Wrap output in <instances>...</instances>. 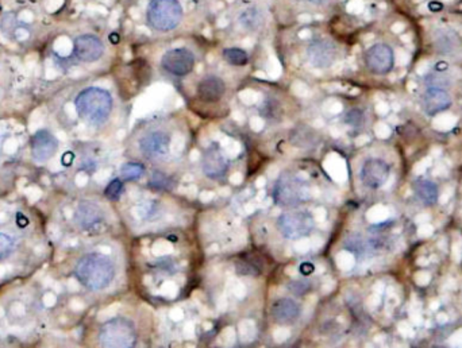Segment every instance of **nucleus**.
<instances>
[{
	"label": "nucleus",
	"mask_w": 462,
	"mask_h": 348,
	"mask_svg": "<svg viewBox=\"0 0 462 348\" xmlns=\"http://www.w3.org/2000/svg\"><path fill=\"white\" fill-rule=\"evenodd\" d=\"M77 281L89 290H103L115 277V266L113 261L101 252L84 255L75 267Z\"/></svg>",
	"instance_id": "1"
},
{
	"label": "nucleus",
	"mask_w": 462,
	"mask_h": 348,
	"mask_svg": "<svg viewBox=\"0 0 462 348\" xmlns=\"http://www.w3.org/2000/svg\"><path fill=\"white\" fill-rule=\"evenodd\" d=\"M79 116L92 126L103 124L113 111V98L108 91L91 86L82 91L75 100Z\"/></svg>",
	"instance_id": "2"
},
{
	"label": "nucleus",
	"mask_w": 462,
	"mask_h": 348,
	"mask_svg": "<svg viewBox=\"0 0 462 348\" xmlns=\"http://www.w3.org/2000/svg\"><path fill=\"white\" fill-rule=\"evenodd\" d=\"M146 19L150 27L157 32H172L183 19V7L179 0H150Z\"/></svg>",
	"instance_id": "3"
},
{
	"label": "nucleus",
	"mask_w": 462,
	"mask_h": 348,
	"mask_svg": "<svg viewBox=\"0 0 462 348\" xmlns=\"http://www.w3.org/2000/svg\"><path fill=\"white\" fill-rule=\"evenodd\" d=\"M99 342L103 347H134L137 343L136 327L124 317L111 318L103 324L99 332Z\"/></svg>",
	"instance_id": "4"
},
{
	"label": "nucleus",
	"mask_w": 462,
	"mask_h": 348,
	"mask_svg": "<svg viewBox=\"0 0 462 348\" xmlns=\"http://www.w3.org/2000/svg\"><path fill=\"white\" fill-rule=\"evenodd\" d=\"M309 198L307 183L288 173L281 174L274 188V199L278 205H297Z\"/></svg>",
	"instance_id": "5"
},
{
	"label": "nucleus",
	"mask_w": 462,
	"mask_h": 348,
	"mask_svg": "<svg viewBox=\"0 0 462 348\" xmlns=\"http://www.w3.org/2000/svg\"><path fill=\"white\" fill-rule=\"evenodd\" d=\"M278 230L287 239L307 236L314 228V219L307 211H292L278 217Z\"/></svg>",
	"instance_id": "6"
},
{
	"label": "nucleus",
	"mask_w": 462,
	"mask_h": 348,
	"mask_svg": "<svg viewBox=\"0 0 462 348\" xmlns=\"http://www.w3.org/2000/svg\"><path fill=\"white\" fill-rule=\"evenodd\" d=\"M307 61L314 67L326 69L330 67L337 60L338 49L334 42L326 38L314 39L306 50Z\"/></svg>",
	"instance_id": "7"
},
{
	"label": "nucleus",
	"mask_w": 462,
	"mask_h": 348,
	"mask_svg": "<svg viewBox=\"0 0 462 348\" xmlns=\"http://www.w3.org/2000/svg\"><path fill=\"white\" fill-rule=\"evenodd\" d=\"M161 67L173 76H187L195 67V56L186 48L168 50L161 58Z\"/></svg>",
	"instance_id": "8"
},
{
	"label": "nucleus",
	"mask_w": 462,
	"mask_h": 348,
	"mask_svg": "<svg viewBox=\"0 0 462 348\" xmlns=\"http://www.w3.org/2000/svg\"><path fill=\"white\" fill-rule=\"evenodd\" d=\"M366 67L375 75H387L394 65V50L387 44H376L364 56Z\"/></svg>",
	"instance_id": "9"
},
{
	"label": "nucleus",
	"mask_w": 462,
	"mask_h": 348,
	"mask_svg": "<svg viewBox=\"0 0 462 348\" xmlns=\"http://www.w3.org/2000/svg\"><path fill=\"white\" fill-rule=\"evenodd\" d=\"M391 174V167L380 158H369L366 160L359 172L361 183L369 189H380L384 183L388 181Z\"/></svg>",
	"instance_id": "10"
},
{
	"label": "nucleus",
	"mask_w": 462,
	"mask_h": 348,
	"mask_svg": "<svg viewBox=\"0 0 462 348\" xmlns=\"http://www.w3.org/2000/svg\"><path fill=\"white\" fill-rule=\"evenodd\" d=\"M171 136L162 131L146 134L139 141V151L148 160H161L169 154Z\"/></svg>",
	"instance_id": "11"
},
{
	"label": "nucleus",
	"mask_w": 462,
	"mask_h": 348,
	"mask_svg": "<svg viewBox=\"0 0 462 348\" xmlns=\"http://www.w3.org/2000/svg\"><path fill=\"white\" fill-rule=\"evenodd\" d=\"M73 53L83 63H95L102 58L104 45L101 38L92 34L79 35L73 42Z\"/></svg>",
	"instance_id": "12"
},
{
	"label": "nucleus",
	"mask_w": 462,
	"mask_h": 348,
	"mask_svg": "<svg viewBox=\"0 0 462 348\" xmlns=\"http://www.w3.org/2000/svg\"><path fill=\"white\" fill-rule=\"evenodd\" d=\"M30 149L33 160L44 164L49 161L58 150L57 138L48 130H38L30 141Z\"/></svg>",
	"instance_id": "13"
},
{
	"label": "nucleus",
	"mask_w": 462,
	"mask_h": 348,
	"mask_svg": "<svg viewBox=\"0 0 462 348\" xmlns=\"http://www.w3.org/2000/svg\"><path fill=\"white\" fill-rule=\"evenodd\" d=\"M422 108L428 116L438 115L450 108L451 98L445 88L428 86L422 95Z\"/></svg>",
	"instance_id": "14"
},
{
	"label": "nucleus",
	"mask_w": 462,
	"mask_h": 348,
	"mask_svg": "<svg viewBox=\"0 0 462 348\" xmlns=\"http://www.w3.org/2000/svg\"><path fill=\"white\" fill-rule=\"evenodd\" d=\"M76 220L83 230H94V228L102 226V223L104 221V214H103L102 208L96 202L86 200V201H82L77 207Z\"/></svg>",
	"instance_id": "15"
},
{
	"label": "nucleus",
	"mask_w": 462,
	"mask_h": 348,
	"mask_svg": "<svg viewBox=\"0 0 462 348\" xmlns=\"http://www.w3.org/2000/svg\"><path fill=\"white\" fill-rule=\"evenodd\" d=\"M302 314L300 305L291 299H278L271 305V315L278 324H292Z\"/></svg>",
	"instance_id": "16"
},
{
	"label": "nucleus",
	"mask_w": 462,
	"mask_h": 348,
	"mask_svg": "<svg viewBox=\"0 0 462 348\" xmlns=\"http://www.w3.org/2000/svg\"><path fill=\"white\" fill-rule=\"evenodd\" d=\"M202 167H203V173L208 179L218 180L223 177L227 172V161L221 153V150L217 149V148H210V149L205 150Z\"/></svg>",
	"instance_id": "17"
},
{
	"label": "nucleus",
	"mask_w": 462,
	"mask_h": 348,
	"mask_svg": "<svg viewBox=\"0 0 462 348\" xmlns=\"http://www.w3.org/2000/svg\"><path fill=\"white\" fill-rule=\"evenodd\" d=\"M226 94V84L218 76H205L198 84V96L205 103H217Z\"/></svg>",
	"instance_id": "18"
},
{
	"label": "nucleus",
	"mask_w": 462,
	"mask_h": 348,
	"mask_svg": "<svg viewBox=\"0 0 462 348\" xmlns=\"http://www.w3.org/2000/svg\"><path fill=\"white\" fill-rule=\"evenodd\" d=\"M412 188H413V193L416 195V198L425 205L431 207V205L437 204L438 198H439V189H438L437 183L426 180V179H419L413 183Z\"/></svg>",
	"instance_id": "19"
},
{
	"label": "nucleus",
	"mask_w": 462,
	"mask_h": 348,
	"mask_svg": "<svg viewBox=\"0 0 462 348\" xmlns=\"http://www.w3.org/2000/svg\"><path fill=\"white\" fill-rule=\"evenodd\" d=\"M434 44L437 50L442 54H453L461 46L458 35L447 29H441L435 33Z\"/></svg>",
	"instance_id": "20"
},
{
	"label": "nucleus",
	"mask_w": 462,
	"mask_h": 348,
	"mask_svg": "<svg viewBox=\"0 0 462 348\" xmlns=\"http://www.w3.org/2000/svg\"><path fill=\"white\" fill-rule=\"evenodd\" d=\"M262 20H264L262 13L257 7L245 8L243 11H240V17H238L240 27H243L245 30H249V32L257 30L261 26Z\"/></svg>",
	"instance_id": "21"
},
{
	"label": "nucleus",
	"mask_w": 462,
	"mask_h": 348,
	"mask_svg": "<svg viewBox=\"0 0 462 348\" xmlns=\"http://www.w3.org/2000/svg\"><path fill=\"white\" fill-rule=\"evenodd\" d=\"M174 185L176 183L171 176L165 174L164 172H158V170L153 172V174L149 180V188L157 192H169L173 189Z\"/></svg>",
	"instance_id": "22"
},
{
	"label": "nucleus",
	"mask_w": 462,
	"mask_h": 348,
	"mask_svg": "<svg viewBox=\"0 0 462 348\" xmlns=\"http://www.w3.org/2000/svg\"><path fill=\"white\" fill-rule=\"evenodd\" d=\"M223 58L229 65L243 67L249 63V54L240 48H227L223 50Z\"/></svg>",
	"instance_id": "23"
},
{
	"label": "nucleus",
	"mask_w": 462,
	"mask_h": 348,
	"mask_svg": "<svg viewBox=\"0 0 462 348\" xmlns=\"http://www.w3.org/2000/svg\"><path fill=\"white\" fill-rule=\"evenodd\" d=\"M145 173V165L139 162H126L120 166L122 181H137Z\"/></svg>",
	"instance_id": "24"
},
{
	"label": "nucleus",
	"mask_w": 462,
	"mask_h": 348,
	"mask_svg": "<svg viewBox=\"0 0 462 348\" xmlns=\"http://www.w3.org/2000/svg\"><path fill=\"white\" fill-rule=\"evenodd\" d=\"M123 193V181L120 179H115L105 186L104 196L110 201H118Z\"/></svg>",
	"instance_id": "25"
},
{
	"label": "nucleus",
	"mask_w": 462,
	"mask_h": 348,
	"mask_svg": "<svg viewBox=\"0 0 462 348\" xmlns=\"http://www.w3.org/2000/svg\"><path fill=\"white\" fill-rule=\"evenodd\" d=\"M15 250V242L14 239L7 235L0 232V261L7 259Z\"/></svg>",
	"instance_id": "26"
},
{
	"label": "nucleus",
	"mask_w": 462,
	"mask_h": 348,
	"mask_svg": "<svg viewBox=\"0 0 462 348\" xmlns=\"http://www.w3.org/2000/svg\"><path fill=\"white\" fill-rule=\"evenodd\" d=\"M17 17L11 13L6 14L0 20V30L6 37H14L17 30Z\"/></svg>",
	"instance_id": "27"
},
{
	"label": "nucleus",
	"mask_w": 462,
	"mask_h": 348,
	"mask_svg": "<svg viewBox=\"0 0 462 348\" xmlns=\"http://www.w3.org/2000/svg\"><path fill=\"white\" fill-rule=\"evenodd\" d=\"M364 120H365V116H364V112L359 110H352L345 116V122L347 124H350L352 127H359L364 123Z\"/></svg>",
	"instance_id": "28"
},
{
	"label": "nucleus",
	"mask_w": 462,
	"mask_h": 348,
	"mask_svg": "<svg viewBox=\"0 0 462 348\" xmlns=\"http://www.w3.org/2000/svg\"><path fill=\"white\" fill-rule=\"evenodd\" d=\"M309 289H311V283H309V281H306V280H297V281L290 283V290L293 295H297V296L308 293Z\"/></svg>",
	"instance_id": "29"
},
{
	"label": "nucleus",
	"mask_w": 462,
	"mask_h": 348,
	"mask_svg": "<svg viewBox=\"0 0 462 348\" xmlns=\"http://www.w3.org/2000/svg\"><path fill=\"white\" fill-rule=\"evenodd\" d=\"M18 19H19L20 22H23V23H32V22H33V19H34V15H33V13H32V11H29V10H25V11H22V13L19 14Z\"/></svg>",
	"instance_id": "30"
},
{
	"label": "nucleus",
	"mask_w": 462,
	"mask_h": 348,
	"mask_svg": "<svg viewBox=\"0 0 462 348\" xmlns=\"http://www.w3.org/2000/svg\"><path fill=\"white\" fill-rule=\"evenodd\" d=\"M64 0H48V10L49 11H57L63 6Z\"/></svg>",
	"instance_id": "31"
},
{
	"label": "nucleus",
	"mask_w": 462,
	"mask_h": 348,
	"mask_svg": "<svg viewBox=\"0 0 462 348\" xmlns=\"http://www.w3.org/2000/svg\"><path fill=\"white\" fill-rule=\"evenodd\" d=\"M29 32L25 29V27H19L15 30V37H17L18 41H25L29 38Z\"/></svg>",
	"instance_id": "32"
},
{
	"label": "nucleus",
	"mask_w": 462,
	"mask_h": 348,
	"mask_svg": "<svg viewBox=\"0 0 462 348\" xmlns=\"http://www.w3.org/2000/svg\"><path fill=\"white\" fill-rule=\"evenodd\" d=\"M314 270H315V267H314L312 264H309V262L302 264V266H300V271H302V274H304V276H309V274H312V273H314Z\"/></svg>",
	"instance_id": "33"
},
{
	"label": "nucleus",
	"mask_w": 462,
	"mask_h": 348,
	"mask_svg": "<svg viewBox=\"0 0 462 348\" xmlns=\"http://www.w3.org/2000/svg\"><path fill=\"white\" fill-rule=\"evenodd\" d=\"M110 41L114 42V44H118V41H120L118 34H111V35H110Z\"/></svg>",
	"instance_id": "34"
},
{
	"label": "nucleus",
	"mask_w": 462,
	"mask_h": 348,
	"mask_svg": "<svg viewBox=\"0 0 462 348\" xmlns=\"http://www.w3.org/2000/svg\"><path fill=\"white\" fill-rule=\"evenodd\" d=\"M295 1H300V3H311V1H315V0H295Z\"/></svg>",
	"instance_id": "35"
}]
</instances>
